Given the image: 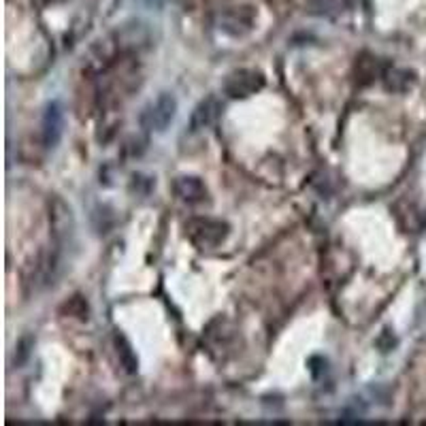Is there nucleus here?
<instances>
[{"mask_svg": "<svg viewBox=\"0 0 426 426\" xmlns=\"http://www.w3.org/2000/svg\"><path fill=\"white\" fill-rule=\"evenodd\" d=\"M228 233H230V226L226 222L213 220V218H194L186 224V235L198 249L220 247L226 241Z\"/></svg>", "mask_w": 426, "mask_h": 426, "instance_id": "f257e3e1", "label": "nucleus"}, {"mask_svg": "<svg viewBox=\"0 0 426 426\" xmlns=\"http://www.w3.org/2000/svg\"><path fill=\"white\" fill-rule=\"evenodd\" d=\"M177 115V98L168 92H162L156 101H152L141 113V126L147 133H164L170 122Z\"/></svg>", "mask_w": 426, "mask_h": 426, "instance_id": "f03ea898", "label": "nucleus"}, {"mask_svg": "<svg viewBox=\"0 0 426 426\" xmlns=\"http://www.w3.org/2000/svg\"><path fill=\"white\" fill-rule=\"evenodd\" d=\"M265 75L260 71L254 68H239L233 71L226 79H224V94L230 98H247L256 92H260L265 88Z\"/></svg>", "mask_w": 426, "mask_h": 426, "instance_id": "7ed1b4c3", "label": "nucleus"}, {"mask_svg": "<svg viewBox=\"0 0 426 426\" xmlns=\"http://www.w3.org/2000/svg\"><path fill=\"white\" fill-rule=\"evenodd\" d=\"M256 24V13L249 7H235L220 17V30L230 36L247 34Z\"/></svg>", "mask_w": 426, "mask_h": 426, "instance_id": "20e7f679", "label": "nucleus"}, {"mask_svg": "<svg viewBox=\"0 0 426 426\" xmlns=\"http://www.w3.org/2000/svg\"><path fill=\"white\" fill-rule=\"evenodd\" d=\"M64 133V109L60 103H50L43 115V141L47 147H56Z\"/></svg>", "mask_w": 426, "mask_h": 426, "instance_id": "39448f33", "label": "nucleus"}, {"mask_svg": "<svg viewBox=\"0 0 426 426\" xmlns=\"http://www.w3.org/2000/svg\"><path fill=\"white\" fill-rule=\"evenodd\" d=\"M220 101L216 96H207L205 101H200L192 115H190V133H200V131H207L209 126L216 124L218 115H220Z\"/></svg>", "mask_w": 426, "mask_h": 426, "instance_id": "423d86ee", "label": "nucleus"}, {"mask_svg": "<svg viewBox=\"0 0 426 426\" xmlns=\"http://www.w3.org/2000/svg\"><path fill=\"white\" fill-rule=\"evenodd\" d=\"M173 190L177 194V198L186 200V203H203L207 198V186L203 184L200 177H192V175H184L177 177L173 184Z\"/></svg>", "mask_w": 426, "mask_h": 426, "instance_id": "0eeeda50", "label": "nucleus"}, {"mask_svg": "<svg viewBox=\"0 0 426 426\" xmlns=\"http://www.w3.org/2000/svg\"><path fill=\"white\" fill-rule=\"evenodd\" d=\"M115 346H117V356L124 365V369L128 373H135L137 371V356L131 348V344L124 339V337H115Z\"/></svg>", "mask_w": 426, "mask_h": 426, "instance_id": "6e6552de", "label": "nucleus"}, {"mask_svg": "<svg viewBox=\"0 0 426 426\" xmlns=\"http://www.w3.org/2000/svg\"><path fill=\"white\" fill-rule=\"evenodd\" d=\"M390 75L395 77V81H401V79L409 77V73H407V71H392ZM386 88H388V90H395V92H401V85L392 83V79H390V77L386 79Z\"/></svg>", "mask_w": 426, "mask_h": 426, "instance_id": "1a4fd4ad", "label": "nucleus"}]
</instances>
